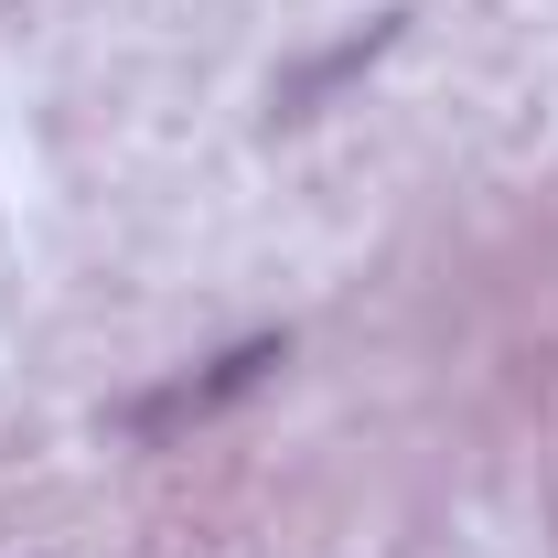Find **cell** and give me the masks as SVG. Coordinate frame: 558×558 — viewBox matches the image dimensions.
<instances>
[{
    "label": "cell",
    "mask_w": 558,
    "mask_h": 558,
    "mask_svg": "<svg viewBox=\"0 0 558 558\" xmlns=\"http://www.w3.org/2000/svg\"><path fill=\"white\" fill-rule=\"evenodd\" d=\"M269 365H279V333H258V344H236V354H215L205 376H183L172 398H150V409H140V429H172V418H205V409H226V398H247V387H258Z\"/></svg>",
    "instance_id": "1"
}]
</instances>
